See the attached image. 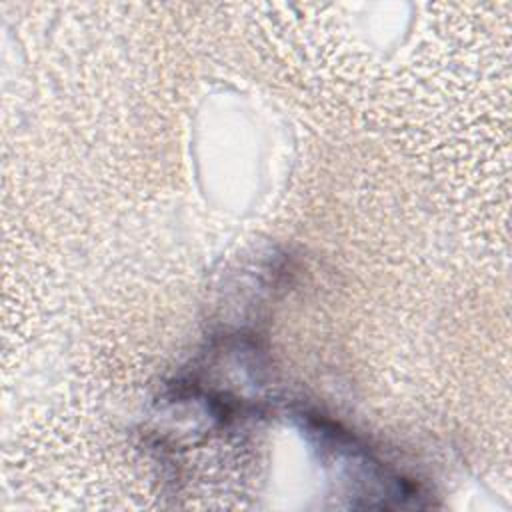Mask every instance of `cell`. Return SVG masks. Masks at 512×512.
<instances>
[{
    "label": "cell",
    "instance_id": "obj_1",
    "mask_svg": "<svg viewBox=\"0 0 512 512\" xmlns=\"http://www.w3.org/2000/svg\"><path fill=\"white\" fill-rule=\"evenodd\" d=\"M308 434H312L318 446L342 468L346 478L354 482L350 496L362 498V508H404L422 506L424 492L410 478L398 474L386 462H382L358 436L342 428L338 422L316 414L300 412Z\"/></svg>",
    "mask_w": 512,
    "mask_h": 512
}]
</instances>
